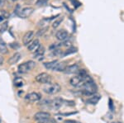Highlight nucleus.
Masks as SVG:
<instances>
[{
    "label": "nucleus",
    "instance_id": "1",
    "mask_svg": "<svg viewBox=\"0 0 124 123\" xmlns=\"http://www.w3.org/2000/svg\"><path fill=\"white\" fill-rule=\"evenodd\" d=\"M81 88L83 89L82 90L83 94L86 95V96H91L97 92V86L90 76H88L85 79V83L82 85Z\"/></svg>",
    "mask_w": 124,
    "mask_h": 123
},
{
    "label": "nucleus",
    "instance_id": "2",
    "mask_svg": "<svg viewBox=\"0 0 124 123\" xmlns=\"http://www.w3.org/2000/svg\"><path fill=\"white\" fill-rule=\"evenodd\" d=\"M61 90V87L58 83H53V84H46L43 87V91L46 94H58Z\"/></svg>",
    "mask_w": 124,
    "mask_h": 123
},
{
    "label": "nucleus",
    "instance_id": "3",
    "mask_svg": "<svg viewBox=\"0 0 124 123\" xmlns=\"http://www.w3.org/2000/svg\"><path fill=\"white\" fill-rule=\"evenodd\" d=\"M36 63L32 60H28L18 65V72L21 74H27L35 68Z\"/></svg>",
    "mask_w": 124,
    "mask_h": 123
},
{
    "label": "nucleus",
    "instance_id": "4",
    "mask_svg": "<svg viewBox=\"0 0 124 123\" xmlns=\"http://www.w3.org/2000/svg\"><path fill=\"white\" fill-rule=\"evenodd\" d=\"M88 76H89V75H86L85 77H81V76H79V75H76V76H75V77H72L70 79V84L72 86L75 87V88L82 87V85L85 83V79L87 78Z\"/></svg>",
    "mask_w": 124,
    "mask_h": 123
},
{
    "label": "nucleus",
    "instance_id": "5",
    "mask_svg": "<svg viewBox=\"0 0 124 123\" xmlns=\"http://www.w3.org/2000/svg\"><path fill=\"white\" fill-rule=\"evenodd\" d=\"M36 81L39 84H46L51 83V76L50 74H48L47 73H41L37 75L36 77Z\"/></svg>",
    "mask_w": 124,
    "mask_h": 123
},
{
    "label": "nucleus",
    "instance_id": "6",
    "mask_svg": "<svg viewBox=\"0 0 124 123\" xmlns=\"http://www.w3.org/2000/svg\"><path fill=\"white\" fill-rule=\"evenodd\" d=\"M33 12H34V8L32 7H27L20 10L17 14L18 17H22V18H27V17L32 14Z\"/></svg>",
    "mask_w": 124,
    "mask_h": 123
},
{
    "label": "nucleus",
    "instance_id": "7",
    "mask_svg": "<svg viewBox=\"0 0 124 123\" xmlns=\"http://www.w3.org/2000/svg\"><path fill=\"white\" fill-rule=\"evenodd\" d=\"M41 94L36 92L30 93V94L26 95L25 97V100L28 102H37L41 100Z\"/></svg>",
    "mask_w": 124,
    "mask_h": 123
},
{
    "label": "nucleus",
    "instance_id": "8",
    "mask_svg": "<svg viewBox=\"0 0 124 123\" xmlns=\"http://www.w3.org/2000/svg\"><path fill=\"white\" fill-rule=\"evenodd\" d=\"M63 99L61 98H55V99L51 101V103H50V108L52 110H58L62 107L63 105Z\"/></svg>",
    "mask_w": 124,
    "mask_h": 123
},
{
    "label": "nucleus",
    "instance_id": "9",
    "mask_svg": "<svg viewBox=\"0 0 124 123\" xmlns=\"http://www.w3.org/2000/svg\"><path fill=\"white\" fill-rule=\"evenodd\" d=\"M35 36V32L33 31H28L27 32L25 33L23 38V43L24 45H28L32 41L33 37Z\"/></svg>",
    "mask_w": 124,
    "mask_h": 123
},
{
    "label": "nucleus",
    "instance_id": "10",
    "mask_svg": "<svg viewBox=\"0 0 124 123\" xmlns=\"http://www.w3.org/2000/svg\"><path fill=\"white\" fill-rule=\"evenodd\" d=\"M51 117V114L47 112H38L34 115V119L38 121H44V120H47L50 119Z\"/></svg>",
    "mask_w": 124,
    "mask_h": 123
},
{
    "label": "nucleus",
    "instance_id": "11",
    "mask_svg": "<svg viewBox=\"0 0 124 123\" xmlns=\"http://www.w3.org/2000/svg\"><path fill=\"white\" fill-rule=\"evenodd\" d=\"M68 36H69L68 32L65 31V30H63V29L59 30V31L55 33V37H56V39L58 40V41H64L68 38Z\"/></svg>",
    "mask_w": 124,
    "mask_h": 123
},
{
    "label": "nucleus",
    "instance_id": "12",
    "mask_svg": "<svg viewBox=\"0 0 124 123\" xmlns=\"http://www.w3.org/2000/svg\"><path fill=\"white\" fill-rule=\"evenodd\" d=\"M21 57H22V55H21L20 53L16 52L13 55H12L11 57H10L9 59L8 60V63L9 65H11L17 64V63L20 60V59H21Z\"/></svg>",
    "mask_w": 124,
    "mask_h": 123
},
{
    "label": "nucleus",
    "instance_id": "13",
    "mask_svg": "<svg viewBox=\"0 0 124 123\" xmlns=\"http://www.w3.org/2000/svg\"><path fill=\"white\" fill-rule=\"evenodd\" d=\"M39 46H40L39 40L35 39L34 41H32L28 45H27V48H28V51H31V52H35V51L38 49Z\"/></svg>",
    "mask_w": 124,
    "mask_h": 123
},
{
    "label": "nucleus",
    "instance_id": "14",
    "mask_svg": "<svg viewBox=\"0 0 124 123\" xmlns=\"http://www.w3.org/2000/svg\"><path fill=\"white\" fill-rule=\"evenodd\" d=\"M79 70V65H76V64H74V65H69V66H66V68L65 69L64 72L65 74H75V73L78 72Z\"/></svg>",
    "mask_w": 124,
    "mask_h": 123
},
{
    "label": "nucleus",
    "instance_id": "15",
    "mask_svg": "<svg viewBox=\"0 0 124 123\" xmlns=\"http://www.w3.org/2000/svg\"><path fill=\"white\" fill-rule=\"evenodd\" d=\"M66 68V65H65V63L64 62H57L56 65H55V66L54 67L53 70L54 71H58V72H64V70H65V69Z\"/></svg>",
    "mask_w": 124,
    "mask_h": 123
},
{
    "label": "nucleus",
    "instance_id": "16",
    "mask_svg": "<svg viewBox=\"0 0 124 123\" xmlns=\"http://www.w3.org/2000/svg\"><path fill=\"white\" fill-rule=\"evenodd\" d=\"M45 54V48L42 45H40L38 49L34 52V58H39V57H42Z\"/></svg>",
    "mask_w": 124,
    "mask_h": 123
},
{
    "label": "nucleus",
    "instance_id": "17",
    "mask_svg": "<svg viewBox=\"0 0 124 123\" xmlns=\"http://www.w3.org/2000/svg\"><path fill=\"white\" fill-rule=\"evenodd\" d=\"M8 47H7V45L6 43L3 41V40L2 38H0V53L1 54H8Z\"/></svg>",
    "mask_w": 124,
    "mask_h": 123
},
{
    "label": "nucleus",
    "instance_id": "18",
    "mask_svg": "<svg viewBox=\"0 0 124 123\" xmlns=\"http://www.w3.org/2000/svg\"><path fill=\"white\" fill-rule=\"evenodd\" d=\"M100 100V96L99 95H93V97H91L89 99H88L87 102H89V104H92V105H95L98 103V102Z\"/></svg>",
    "mask_w": 124,
    "mask_h": 123
},
{
    "label": "nucleus",
    "instance_id": "19",
    "mask_svg": "<svg viewBox=\"0 0 124 123\" xmlns=\"http://www.w3.org/2000/svg\"><path fill=\"white\" fill-rule=\"evenodd\" d=\"M57 62H58V60H53V61H51V62L45 63V64H44V66H45V68L48 69V70H53L54 67L55 66V65H56Z\"/></svg>",
    "mask_w": 124,
    "mask_h": 123
},
{
    "label": "nucleus",
    "instance_id": "20",
    "mask_svg": "<svg viewBox=\"0 0 124 123\" xmlns=\"http://www.w3.org/2000/svg\"><path fill=\"white\" fill-rule=\"evenodd\" d=\"M78 51V49L76 47H70V48H68V50L65 51V53H64L63 56H66V55H69L70 54H74V53H76Z\"/></svg>",
    "mask_w": 124,
    "mask_h": 123
},
{
    "label": "nucleus",
    "instance_id": "21",
    "mask_svg": "<svg viewBox=\"0 0 124 123\" xmlns=\"http://www.w3.org/2000/svg\"><path fill=\"white\" fill-rule=\"evenodd\" d=\"M8 22L6 21L3 23H2V25L0 26V33L5 32L8 30Z\"/></svg>",
    "mask_w": 124,
    "mask_h": 123
},
{
    "label": "nucleus",
    "instance_id": "22",
    "mask_svg": "<svg viewBox=\"0 0 124 123\" xmlns=\"http://www.w3.org/2000/svg\"><path fill=\"white\" fill-rule=\"evenodd\" d=\"M48 29H49V27H43V28L40 29L39 31H37V36H42V35L44 34V33L46 32Z\"/></svg>",
    "mask_w": 124,
    "mask_h": 123
},
{
    "label": "nucleus",
    "instance_id": "23",
    "mask_svg": "<svg viewBox=\"0 0 124 123\" xmlns=\"http://www.w3.org/2000/svg\"><path fill=\"white\" fill-rule=\"evenodd\" d=\"M14 83H15V86H17V87H22L23 85V79H20V78L16 79V80L14 81Z\"/></svg>",
    "mask_w": 124,
    "mask_h": 123
},
{
    "label": "nucleus",
    "instance_id": "24",
    "mask_svg": "<svg viewBox=\"0 0 124 123\" xmlns=\"http://www.w3.org/2000/svg\"><path fill=\"white\" fill-rule=\"evenodd\" d=\"M62 20H63V18H61V19L55 20V21L53 22L52 27H54V28H56V27H59V26H60V24H61V23Z\"/></svg>",
    "mask_w": 124,
    "mask_h": 123
},
{
    "label": "nucleus",
    "instance_id": "25",
    "mask_svg": "<svg viewBox=\"0 0 124 123\" xmlns=\"http://www.w3.org/2000/svg\"><path fill=\"white\" fill-rule=\"evenodd\" d=\"M46 4V0H37V5L38 6H44Z\"/></svg>",
    "mask_w": 124,
    "mask_h": 123
},
{
    "label": "nucleus",
    "instance_id": "26",
    "mask_svg": "<svg viewBox=\"0 0 124 123\" xmlns=\"http://www.w3.org/2000/svg\"><path fill=\"white\" fill-rule=\"evenodd\" d=\"M37 123H55V122H54L53 121L50 120V119H47V120H44V121H38Z\"/></svg>",
    "mask_w": 124,
    "mask_h": 123
},
{
    "label": "nucleus",
    "instance_id": "27",
    "mask_svg": "<svg viewBox=\"0 0 124 123\" xmlns=\"http://www.w3.org/2000/svg\"><path fill=\"white\" fill-rule=\"evenodd\" d=\"M65 123H79L76 122V121H74V120H66L65 121Z\"/></svg>",
    "mask_w": 124,
    "mask_h": 123
},
{
    "label": "nucleus",
    "instance_id": "28",
    "mask_svg": "<svg viewBox=\"0 0 124 123\" xmlns=\"http://www.w3.org/2000/svg\"><path fill=\"white\" fill-rule=\"evenodd\" d=\"M3 60H4V59H3V56H1V55H0V65H3Z\"/></svg>",
    "mask_w": 124,
    "mask_h": 123
},
{
    "label": "nucleus",
    "instance_id": "29",
    "mask_svg": "<svg viewBox=\"0 0 124 123\" xmlns=\"http://www.w3.org/2000/svg\"><path fill=\"white\" fill-rule=\"evenodd\" d=\"M3 19H4V17H3V16H0V22H1Z\"/></svg>",
    "mask_w": 124,
    "mask_h": 123
},
{
    "label": "nucleus",
    "instance_id": "30",
    "mask_svg": "<svg viewBox=\"0 0 124 123\" xmlns=\"http://www.w3.org/2000/svg\"><path fill=\"white\" fill-rule=\"evenodd\" d=\"M12 2H16V1H17V0H11Z\"/></svg>",
    "mask_w": 124,
    "mask_h": 123
},
{
    "label": "nucleus",
    "instance_id": "31",
    "mask_svg": "<svg viewBox=\"0 0 124 123\" xmlns=\"http://www.w3.org/2000/svg\"><path fill=\"white\" fill-rule=\"evenodd\" d=\"M0 123H2V120H1V118H0Z\"/></svg>",
    "mask_w": 124,
    "mask_h": 123
},
{
    "label": "nucleus",
    "instance_id": "32",
    "mask_svg": "<svg viewBox=\"0 0 124 123\" xmlns=\"http://www.w3.org/2000/svg\"><path fill=\"white\" fill-rule=\"evenodd\" d=\"M113 123H119V122H113Z\"/></svg>",
    "mask_w": 124,
    "mask_h": 123
},
{
    "label": "nucleus",
    "instance_id": "33",
    "mask_svg": "<svg viewBox=\"0 0 124 123\" xmlns=\"http://www.w3.org/2000/svg\"><path fill=\"white\" fill-rule=\"evenodd\" d=\"M1 1H2V0H0V2H1Z\"/></svg>",
    "mask_w": 124,
    "mask_h": 123
},
{
    "label": "nucleus",
    "instance_id": "34",
    "mask_svg": "<svg viewBox=\"0 0 124 123\" xmlns=\"http://www.w3.org/2000/svg\"><path fill=\"white\" fill-rule=\"evenodd\" d=\"M119 123H122V122H119Z\"/></svg>",
    "mask_w": 124,
    "mask_h": 123
},
{
    "label": "nucleus",
    "instance_id": "35",
    "mask_svg": "<svg viewBox=\"0 0 124 123\" xmlns=\"http://www.w3.org/2000/svg\"><path fill=\"white\" fill-rule=\"evenodd\" d=\"M46 1H47V0H46Z\"/></svg>",
    "mask_w": 124,
    "mask_h": 123
}]
</instances>
